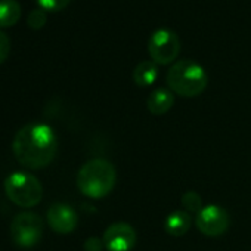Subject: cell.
Instances as JSON below:
<instances>
[{"mask_svg": "<svg viewBox=\"0 0 251 251\" xmlns=\"http://www.w3.org/2000/svg\"><path fill=\"white\" fill-rule=\"evenodd\" d=\"M15 160L31 170L49 166L58 152L55 130L45 123H30L20 129L12 142Z\"/></svg>", "mask_w": 251, "mask_h": 251, "instance_id": "obj_1", "label": "cell"}, {"mask_svg": "<svg viewBox=\"0 0 251 251\" xmlns=\"http://www.w3.org/2000/svg\"><path fill=\"white\" fill-rule=\"evenodd\" d=\"M117 182L114 164L103 158H93L81 166L77 173V188L89 198L99 200L111 194Z\"/></svg>", "mask_w": 251, "mask_h": 251, "instance_id": "obj_2", "label": "cell"}, {"mask_svg": "<svg viewBox=\"0 0 251 251\" xmlns=\"http://www.w3.org/2000/svg\"><path fill=\"white\" fill-rule=\"evenodd\" d=\"M166 81L173 93H177L183 98H195L205 90L208 84V75L204 67L198 62L182 59L169 68Z\"/></svg>", "mask_w": 251, "mask_h": 251, "instance_id": "obj_3", "label": "cell"}, {"mask_svg": "<svg viewBox=\"0 0 251 251\" xmlns=\"http://www.w3.org/2000/svg\"><path fill=\"white\" fill-rule=\"evenodd\" d=\"M5 192L8 198L23 207H36L43 198V186L36 176L27 172H15L5 180Z\"/></svg>", "mask_w": 251, "mask_h": 251, "instance_id": "obj_4", "label": "cell"}, {"mask_svg": "<svg viewBox=\"0 0 251 251\" xmlns=\"http://www.w3.org/2000/svg\"><path fill=\"white\" fill-rule=\"evenodd\" d=\"M11 236L21 248H31L43 236V219L37 213L24 211L11 222Z\"/></svg>", "mask_w": 251, "mask_h": 251, "instance_id": "obj_5", "label": "cell"}, {"mask_svg": "<svg viewBox=\"0 0 251 251\" xmlns=\"http://www.w3.org/2000/svg\"><path fill=\"white\" fill-rule=\"evenodd\" d=\"M148 53L157 65L172 64L180 53L179 36L170 28L155 30L148 40Z\"/></svg>", "mask_w": 251, "mask_h": 251, "instance_id": "obj_6", "label": "cell"}, {"mask_svg": "<svg viewBox=\"0 0 251 251\" xmlns=\"http://www.w3.org/2000/svg\"><path fill=\"white\" fill-rule=\"evenodd\" d=\"M195 225L202 235L216 238L223 235L229 229L230 217L225 208L219 205H207L197 214Z\"/></svg>", "mask_w": 251, "mask_h": 251, "instance_id": "obj_7", "label": "cell"}, {"mask_svg": "<svg viewBox=\"0 0 251 251\" xmlns=\"http://www.w3.org/2000/svg\"><path fill=\"white\" fill-rule=\"evenodd\" d=\"M136 230L126 222H115L103 232V244L108 251H130L136 244Z\"/></svg>", "mask_w": 251, "mask_h": 251, "instance_id": "obj_8", "label": "cell"}, {"mask_svg": "<svg viewBox=\"0 0 251 251\" xmlns=\"http://www.w3.org/2000/svg\"><path fill=\"white\" fill-rule=\"evenodd\" d=\"M46 220L50 229L61 235L71 233L78 225V216L75 210L62 202H56L49 207Z\"/></svg>", "mask_w": 251, "mask_h": 251, "instance_id": "obj_9", "label": "cell"}, {"mask_svg": "<svg viewBox=\"0 0 251 251\" xmlns=\"http://www.w3.org/2000/svg\"><path fill=\"white\" fill-rule=\"evenodd\" d=\"M173 103H175L173 92L170 89L160 87V89H155L154 92H151V95L148 96L147 108L154 115H163L172 109Z\"/></svg>", "mask_w": 251, "mask_h": 251, "instance_id": "obj_10", "label": "cell"}, {"mask_svg": "<svg viewBox=\"0 0 251 251\" xmlns=\"http://www.w3.org/2000/svg\"><path fill=\"white\" fill-rule=\"evenodd\" d=\"M192 225L191 214L185 210L172 211L164 220V229L172 236H183Z\"/></svg>", "mask_w": 251, "mask_h": 251, "instance_id": "obj_11", "label": "cell"}, {"mask_svg": "<svg viewBox=\"0 0 251 251\" xmlns=\"http://www.w3.org/2000/svg\"><path fill=\"white\" fill-rule=\"evenodd\" d=\"M132 78L139 87L152 86L158 78V67H157V64L154 61H142V62H139L135 67L133 73H132Z\"/></svg>", "mask_w": 251, "mask_h": 251, "instance_id": "obj_12", "label": "cell"}, {"mask_svg": "<svg viewBox=\"0 0 251 251\" xmlns=\"http://www.w3.org/2000/svg\"><path fill=\"white\" fill-rule=\"evenodd\" d=\"M21 17V6L17 0H0V27H11Z\"/></svg>", "mask_w": 251, "mask_h": 251, "instance_id": "obj_13", "label": "cell"}, {"mask_svg": "<svg viewBox=\"0 0 251 251\" xmlns=\"http://www.w3.org/2000/svg\"><path fill=\"white\" fill-rule=\"evenodd\" d=\"M182 205H183L185 211L189 213V214H198L204 208L202 207V198L195 191H188V192L183 194Z\"/></svg>", "mask_w": 251, "mask_h": 251, "instance_id": "obj_14", "label": "cell"}, {"mask_svg": "<svg viewBox=\"0 0 251 251\" xmlns=\"http://www.w3.org/2000/svg\"><path fill=\"white\" fill-rule=\"evenodd\" d=\"M28 25L34 30H40L45 23H46V14H45V9L42 8H37V9H33L28 15Z\"/></svg>", "mask_w": 251, "mask_h": 251, "instance_id": "obj_15", "label": "cell"}, {"mask_svg": "<svg viewBox=\"0 0 251 251\" xmlns=\"http://www.w3.org/2000/svg\"><path fill=\"white\" fill-rule=\"evenodd\" d=\"M39 3V6L45 11H52V12H58L62 11L68 6V3L71 0H36Z\"/></svg>", "mask_w": 251, "mask_h": 251, "instance_id": "obj_16", "label": "cell"}, {"mask_svg": "<svg viewBox=\"0 0 251 251\" xmlns=\"http://www.w3.org/2000/svg\"><path fill=\"white\" fill-rule=\"evenodd\" d=\"M9 50H11V40L6 33L0 31V64L6 61V58L9 56Z\"/></svg>", "mask_w": 251, "mask_h": 251, "instance_id": "obj_17", "label": "cell"}, {"mask_svg": "<svg viewBox=\"0 0 251 251\" xmlns=\"http://www.w3.org/2000/svg\"><path fill=\"white\" fill-rule=\"evenodd\" d=\"M105 248L103 239L98 236H89L84 241V251H102Z\"/></svg>", "mask_w": 251, "mask_h": 251, "instance_id": "obj_18", "label": "cell"}]
</instances>
